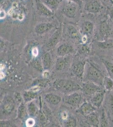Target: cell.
<instances>
[{"label":"cell","instance_id":"obj_22","mask_svg":"<svg viewBox=\"0 0 113 127\" xmlns=\"http://www.w3.org/2000/svg\"><path fill=\"white\" fill-rule=\"evenodd\" d=\"M87 119L89 122L92 124L96 125L98 122L97 116L92 113L88 115Z\"/></svg>","mask_w":113,"mask_h":127},{"label":"cell","instance_id":"obj_7","mask_svg":"<svg viewBox=\"0 0 113 127\" xmlns=\"http://www.w3.org/2000/svg\"><path fill=\"white\" fill-rule=\"evenodd\" d=\"M45 100L48 103L52 105H57L60 103L61 98L58 95L52 93L46 94L45 96Z\"/></svg>","mask_w":113,"mask_h":127},{"label":"cell","instance_id":"obj_14","mask_svg":"<svg viewBox=\"0 0 113 127\" xmlns=\"http://www.w3.org/2000/svg\"><path fill=\"white\" fill-rule=\"evenodd\" d=\"M103 94L102 93H97L95 95L93 96L91 99L92 104L96 106H98L101 104L103 100Z\"/></svg>","mask_w":113,"mask_h":127},{"label":"cell","instance_id":"obj_5","mask_svg":"<svg viewBox=\"0 0 113 127\" xmlns=\"http://www.w3.org/2000/svg\"><path fill=\"white\" fill-rule=\"evenodd\" d=\"M69 57L67 56H61L58 58L56 63V69L57 70L60 71L66 68L69 62Z\"/></svg>","mask_w":113,"mask_h":127},{"label":"cell","instance_id":"obj_35","mask_svg":"<svg viewBox=\"0 0 113 127\" xmlns=\"http://www.w3.org/2000/svg\"><path fill=\"white\" fill-rule=\"evenodd\" d=\"M13 9H11L10 10H9L8 12V14L9 15H11L13 14Z\"/></svg>","mask_w":113,"mask_h":127},{"label":"cell","instance_id":"obj_29","mask_svg":"<svg viewBox=\"0 0 113 127\" xmlns=\"http://www.w3.org/2000/svg\"><path fill=\"white\" fill-rule=\"evenodd\" d=\"M33 65L35 68L39 70H42V67L41 64L40 63V62L39 60H36L35 61L33 64Z\"/></svg>","mask_w":113,"mask_h":127},{"label":"cell","instance_id":"obj_31","mask_svg":"<svg viewBox=\"0 0 113 127\" xmlns=\"http://www.w3.org/2000/svg\"><path fill=\"white\" fill-rule=\"evenodd\" d=\"M6 14L5 12L4 11L2 10L0 11V19H3L6 17Z\"/></svg>","mask_w":113,"mask_h":127},{"label":"cell","instance_id":"obj_8","mask_svg":"<svg viewBox=\"0 0 113 127\" xmlns=\"http://www.w3.org/2000/svg\"><path fill=\"white\" fill-rule=\"evenodd\" d=\"M76 6L72 3H69L63 8V12L66 15L69 17H74L76 12Z\"/></svg>","mask_w":113,"mask_h":127},{"label":"cell","instance_id":"obj_19","mask_svg":"<svg viewBox=\"0 0 113 127\" xmlns=\"http://www.w3.org/2000/svg\"><path fill=\"white\" fill-rule=\"evenodd\" d=\"M36 93L33 91H29L26 92L24 95V99L26 101H29L33 100L36 97Z\"/></svg>","mask_w":113,"mask_h":127},{"label":"cell","instance_id":"obj_2","mask_svg":"<svg viewBox=\"0 0 113 127\" xmlns=\"http://www.w3.org/2000/svg\"><path fill=\"white\" fill-rule=\"evenodd\" d=\"M87 78L92 82L100 84L102 82V75L100 72L93 66L88 68L87 72Z\"/></svg>","mask_w":113,"mask_h":127},{"label":"cell","instance_id":"obj_24","mask_svg":"<svg viewBox=\"0 0 113 127\" xmlns=\"http://www.w3.org/2000/svg\"><path fill=\"white\" fill-rule=\"evenodd\" d=\"M105 65L106 66L109 73L112 78H113V65L112 63L108 62L107 61H104Z\"/></svg>","mask_w":113,"mask_h":127},{"label":"cell","instance_id":"obj_17","mask_svg":"<svg viewBox=\"0 0 113 127\" xmlns=\"http://www.w3.org/2000/svg\"><path fill=\"white\" fill-rule=\"evenodd\" d=\"M68 32L70 36L73 39H78L79 38V33L74 27L69 26L68 28Z\"/></svg>","mask_w":113,"mask_h":127},{"label":"cell","instance_id":"obj_26","mask_svg":"<svg viewBox=\"0 0 113 127\" xmlns=\"http://www.w3.org/2000/svg\"><path fill=\"white\" fill-rule=\"evenodd\" d=\"M46 3L51 7L54 8L58 4V1L57 0H46Z\"/></svg>","mask_w":113,"mask_h":127},{"label":"cell","instance_id":"obj_15","mask_svg":"<svg viewBox=\"0 0 113 127\" xmlns=\"http://www.w3.org/2000/svg\"><path fill=\"white\" fill-rule=\"evenodd\" d=\"M60 36V31H57L54 34L52 37L47 43V47L49 48H51L55 45L59 40Z\"/></svg>","mask_w":113,"mask_h":127},{"label":"cell","instance_id":"obj_3","mask_svg":"<svg viewBox=\"0 0 113 127\" xmlns=\"http://www.w3.org/2000/svg\"><path fill=\"white\" fill-rule=\"evenodd\" d=\"M15 107V103L13 99L11 97H8L2 105V109L5 114L9 115L11 114Z\"/></svg>","mask_w":113,"mask_h":127},{"label":"cell","instance_id":"obj_9","mask_svg":"<svg viewBox=\"0 0 113 127\" xmlns=\"http://www.w3.org/2000/svg\"><path fill=\"white\" fill-rule=\"evenodd\" d=\"M85 62H79L76 63L73 68V72L75 75L79 78H81L83 75L84 67Z\"/></svg>","mask_w":113,"mask_h":127},{"label":"cell","instance_id":"obj_12","mask_svg":"<svg viewBox=\"0 0 113 127\" xmlns=\"http://www.w3.org/2000/svg\"><path fill=\"white\" fill-rule=\"evenodd\" d=\"M94 110V108L91 104L88 103L83 104L80 108V111L82 114L84 115H88L92 113Z\"/></svg>","mask_w":113,"mask_h":127},{"label":"cell","instance_id":"obj_38","mask_svg":"<svg viewBox=\"0 0 113 127\" xmlns=\"http://www.w3.org/2000/svg\"><path fill=\"white\" fill-rule=\"evenodd\" d=\"M4 65L1 64V65H0V69H2L4 68Z\"/></svg>","mask_w":113,"mask_h":127},{"label":"cell","instance_id":"obj_30","mask_svg":"<svg viewBox=\"0 0 113 127\" xmlns=\"http://www.w3.org/2000/svg\"><path fill=\"white\" fill-rule=\"evenodd\" d=\"M32 53L33 56L35 57L37 56L39 54V50L37 48H36V47L33 48L32 51Z\"/></svg>","mask_w":113,"mask_h":127},{"label":"cell","instance_id":"obj_13","mask_svg":"<svg viewBox=\"0 0 113 127\" xmlns=\"http://www.w3.org/2000/svg\"><path fill=\"white\" fill-rule=\"evenodd\" d=\"M42 60L45 68L46 69H49L52 62V60L49 54L46 52L42 56Z\"/></svg>","mask_w":113,"mask_h":127},{"label":"cell","instance_id":"obj_33","mask_svg":"<svg viewBox=\"0 0 113 127\" xmlns=\"http://www.w3.org/2000/svg\"><path fill=\"white\" fill-rule=\"evenodd\" d=\"M24 15L23 14H21L20 15H19L18 17V18L20 20H23L24 19Z\"/></svg>","mask_w":113,"mask_h":127},{"label":"cell","instance_id":"obj_21","mask_svg":"<svg viewBox=\"0 0 113 127\" xmlns=\"http://www.w3.org/2000/svg\"><path fill=\"white\" fill-rule=\"evenodd\" d=\"M100 46L103 48H113V40H109L106 42H101L99 44Z\"/></svg>","mask_w":113,"mask_h":127},{"label":"cell","instance_id":"obj_25","mask_svg":"<svg viewBox=\"0 0 113 127\" xmlns=\"http://www.w3.org/2000/svg\"><path fill=\"white\" fill-rule=\"evenodd\" d=\"M92 24L90 23L89 22L86 23L83 26L84 31L87 33H90L92 32Z\"/></svg>","mask_w":113,"mask_h":127},{"label":"cell","instance_id":"obj_10","mask_svg":"<svg viewBox=\"0 0 113 127\" xmlns=\"http://www.w3.org/2000/svg\"><path fill=\"white\" fill-rule=\"evenodd\" d=\"M83 89V92L86 95H90L97 91V88L92 83H88L84 84Z\"/></svg>","mask_w":113,"mask_h":127},{"label":"cell","instance_id":"obj_28","mask_svg":"<svg viewBox=\"0 0 113 127\" xmlns=\"http://www.w3.org/2000/svg\"><path fill=\"white\" fill-rule=\"evenodd\" d=\"M105 84L107 89H110L113 86V82L112 80L108 78H105Z\"/></svg>","mask_w":113,"mask_h":127},{"label":"cell","instance_id":"obj_27","mask_svg":"<svg viewBox=\"0 0 113 127\" xmlns=\"http://www.w3.org/2000/svg\"><path fill=\"white\" fill-rule=\"evenodd\" d=\"M35 124V121L33 118H29L26 121V125L27 127H33Z\"/></svg>","mask_w":113,"mask_h":127},{"label":"cell","instance_id":"obj_16","mask_svg":"<svg viewBox=\"0 0 113 127\" xmlns=\"http://www.w3.org/2000/svg\"><path fill=\"white\" fill-rule=\"evenodd\" d=\"M38 9L41 13L47 15H52V12L46 7L44 5L41 3H38Z\"/></svg>","mask_w":113,"mask_h":127},{"label":"cell","instance_id":"obj_18","mask_svg":"<svg viewBox=\"0 0 113 127\" xmlns=\"http://www.w3.org/2000/svg\"><path fill=\"white\" fill-rule=\"evenodd\" d=\"M27 112L30 116H33L36 112V107L33 102H30L27 105Z\"/></svg>","mask_w":113,"mask_h":127},{"label":"cell","instance_id":"obj_37","mask_svg":"<svg viewBox=\"0 0 113 127\" xmlns=\"http://www.w3.org/2000/svg\"><path fill=\"white\" fill-rule=\"evenodd\" d=\"M17 3H14L13 4V7L14 8L17 7Z\"/></svg>","mask_w":113,"mask_h":127},{"label":"cell","instance_id":"obj_34","mask_svg":"<svg viewBox=\"0 0 113 127\" xmlns=\"http://www.w3.org/2000/svg\"><path fill=\"white\" fill-rule=\"evenodd\" d=\"M68 115L67 114H66V113H63L62 114V118L64 120H66L67 118Z\"/></svg>","mask_w":113,"mask_h":127},{"label":"cell","instance_id":"obj_20","mask_svg":"<svg viewBox=\"0 0 113 127\" xmlns=\"http://www.w3.org/2000/svg\"><path fill=\"white\" fill-rule=\"evenodd\" d=\"M27 114L26 108L23 104H21L18 109V115L20 118L23 119L26 117Z\"/></svg>","mask_w":113,"mask_h":127},{"label":"cell","instance_id":"obj_4","mask_svg":"<svg viewBox=\"0 0 113 127\" xmlns=\"http://www.w3.org/2000/svg\"><path fill=\"white\" fill-rule=\"evenodd\" d=\"M81 95L77 93H73L68 96L65 99V101L70 105L76 106L78 105L81 101Z\"/></svg>","mask_w":113,"mask_h":127},{"label":"cell","instance_id":"obj_36","mask_svg":"<svg viewBox=\"0 0 113 127\" xmlns=\"http://www.w3.org/2000/svg\"><path fill=\"white\" fill-rule=\"evenodd\" d=\"M4 74L3 72H0V79H2L4 77Z\"/></svg>","mask_w":113,"mask_h":127},{"label":"cell","instance_id":"obj_23","mask_svg":"<svg viewBox=\"0 0 113 127\" xmlns=\"http://www.w3.org/2000/svg\"><path fill=\"white\" fill-rule=\"evenodd\" d=\"M65 125L66 127H75L76 126V120L70 117L67 120Z\"/></svg>","mask_w":113,"mask_h":127},{"label":"cell","instance_id":"obj_6","mask_svg":"<svg viewBox=\"0 0 113 127\" xmlns=\"http://www.w3.org/2000/svg\"><path fill=\"white\" fill-rule=\"evenodd\" d=\"M73 51V48L70 45L64 44L58 48L57 53L59 56H65L70 54Z\"/></svg>","mask_w":113,"mask_h":127},{"label":"cell","instance_id":"obj_1","mask_svg":"<svg viewBox=\"0 0 113 127\" xmlns=\"http://www.w3.org/2000/svg\"><path fill=\"white\" fill-rule=\"evenodd\" d=\"M53 86L56 90L64 93L73 92L80 90V86L70 80L57 79L54 81Z\"/></svg>","mask_w":113,"mask_h":127},{"label":"cell","instance_id":"obj_32","mask_svg":"<svg viewBox=\"0 0 113 127\" xmlns=\"http://www.w3.org/2000/svg\"><path fill=\"white\" fill-rule=\"evenodd\" d=\"M39 88L38 87H35L33 88H32L30 90V91H33V92H35V93H36V92H37L39 91Z\"/></svg>","mask_w":113,"mask_h":127},{"label":"cell","instance_id":"obj_11","mask_svg":"<svg viewBox=\"0 0 113 127\" xmlns=\"http://www.w3.org/2000/svg\"><path fill=\"white\" fill-rule=\"evenodd\" d=\"M52 27V25L49 23H41L36 26V32L39 34H42L49 31Z\"/></svg>","mask_w":113,"mask_h":127}]
</instances>
